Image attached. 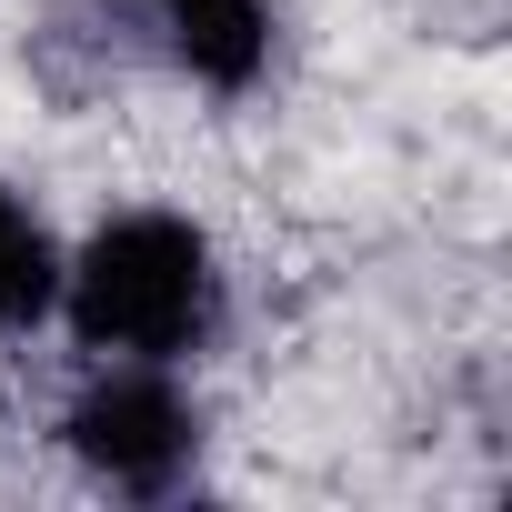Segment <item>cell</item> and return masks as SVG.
<instances>
[{
    "label": "cell",
    "instance_id": "obj_1",
    "mask_svg": "<svg viewBox=\"0 0 512 512\" xmlns=\"http://www.w3.org/2000/svg\"><path fill=\"white\" fill-rule=\"evenodd\" d=\"M81 362H171L191 372L231 332L221 241L171 201H121L81 241H61V312Z\"/></svg>",
    "mask_w": 512,
    "mask_h": 512
},
{
    "label": "cell",
    "instance_id": "obj_2",
    "mask_svg": "<svg viewBox=\"0 0 512 512\" xmlns=\"http://www.w3.org/2000/svg\"><path fill=\"white\" fill-rule=\"evenodd\" d=\"M61 452L81 462V482L121 502H171L211 452V412L171 362H91L61 402Z\"/></svg>",
    "mask_w": 512,
    "mask_h": 512
},
{
    "label": "cell",
    "instance_id": "obj_3",
    "mask_svg": "<svg viewBox=\"0 0 512 512\" xmlns=\"http://www.w3.org/2000/svg\"><path fill=\"white\" fill-rule=\"evenodd\" d=\"M141 21H151L161 61L211 101L262 91V71H272V0H141Z\"/></svg>",
    "mask_w": 512,
    "mask_h": 512
},
{
    "label": "cell",
    "instance_id": "obj_4",
    "mask_svg": "<svg viewBox=\"0 0 512 512\" xmlns=\"http://www.w3.org/2000/svg\"><path fill=\"white\" fill-rule=\"evenodd\" d=\"M51 312H61V231L21 181H0V342L51 332Z\"/></svg>",
    "mask_w": 512,
    "mask_h": 512
}]
</instances>
